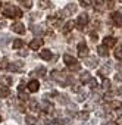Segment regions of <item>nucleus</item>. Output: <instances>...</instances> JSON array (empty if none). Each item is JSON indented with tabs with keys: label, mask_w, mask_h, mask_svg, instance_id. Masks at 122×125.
I'll use <instances>...</instances> for the list:
<instances>
[{
	"label": "nucleus",
	"mask_w": 122,
	"mask_h": 125,
	"mask_svg": "<svg viewBox=\"0 0 122 125\" xmlns=\"http://www.w3.org/2000/svg\"><path fill=\"white\" fill-rule=\"evenodd\" d=\"M2 13L6 16V18H21L22 16V10L12 6V5H5L3 9H2Z\"/></svg>",
	"instance_id": "obj_1"
},
{
	"label": "nucleus",
	"mask_w": 122,
	"mask_h": 125,
	"mask_svg": "<svg viewBox=\"0 0 122 125\" xmlns=\"http://www.w3.org/2000/svg\"><path fill=\"white\" fill-rule=\"evenodd\" d=\"M10 28H12V31L16 32V34H25V31H27V28H25V25H24L22 22H13Z\"/></svg>",
	"instance_id": "obj_8"
},
{
	"label": "nucleus",
	"mask_w": 122,
	"mask_h": 125,
	"mask_svg": "<svg viewBox=\"0 0 122 125\" xmlns=\"http://www.w3.org/2000/svg\"><path fill=\"white\" fill-rule=\"evenodd\" d=\"M119 68H121V69H122V59H121V60H119V63H118V69H119Z\"/></svg>",
	"instance_id": "obj_46"
},
{
	"label": "nucleus",
	"mask_w": 122,
	"mask_h": 125,
	"mask_svg": "<svg viewBox=\"0 0 122 125\" xmlns=\"http://www.w3.org/2000/svg\"><path fill=\"white\" fill-rule=\"evenodd\" d=\"M9 94H10V91H9L8 87H2V88H0V99H6V97H9Z\"/></svg>",
	"instance_id": "obj_23"
},
{
	"label": "nucleus",
	"mask_w": 122,
	"mask_h": 125,
	"mask_svg": "<svg viewBox=\"0 0 122 125\" xmlns=\"http://www.w3.org/2000/svg\"><path fill=\"white\" fill-rule=\"evenodd\" d=\"M41 46H43V40L41 38H35V40H32L30 43V49L31 50H40Z\"/></svg>",
	"instance_id": "obj_15"
},
{
	"label": "nucleus",
	"mask_w": 122,
	"mask_h": 125,
	"mask_svg": "<svg viewBox=\"0 0 122 125\" xmlns=\"http://www.w3.org/2000/svg\"><path fill=\"white\" fill-rule=\"evenodd\" d=\"M12 46H13V49H22V47H24V40L16 38V40H13Z\"/></svg>",
	"instance_id": "obj_24"
},
{
	"label": "nucleus",
	"mask_w": 122,
	"mask_h": 125,
	"mask_svg": "<svg viewBox=\"0 0 122 125\" xmlns=\"http://www.w3.org/2000/svg\"><path fill=\"white\" fill-rule=\"evenodd\" d=\"M40 9H47V8H50L51 6V3L49 2V0H40Z\"/></svg>",
	"instance_id": "obj_28"
},
{
	"label": "nucleus",
	"mask_w": 122,
	"mask_h": 125,
	"mask_svg": "<svg viewBox=\"0 0 122 125\" xmlns=\"http://www.w3.org/2000/svg\"><path fill=\"white\" fill-rule=\"evenodd\" d=\"M0 122H2V116H0Z\"/></svg>",
	"instance_id": "obj_48"
},
{
	"label": "nucleus",
	"mask_w": 122,
	"mask_h": 125,
	"mask_svg": "<svg viewBox=\"0 0 122 125\" xmlns=\"http://www.w3.org/2000/svg\"><path fill=\"white\" fill-rule=\"evenodd\" d=\"M84 63H85L88 68H96V66L99 65V60H97V57H94V56H87V57H84Z\"/></svg>",
	"instance_id": "obj_9"
},
{
	"label": "nucleus",
	"mask_w": 122,
	"mask_h": 125,
	"mask_svg": "<svg viewBox=\"0 0 122 125\" xmlns=\"http://www.w3.org/2000/svg\"><path fill=\"white\" fill-rule=\"evenodd\" d=\"M27 103H28V109H30L31 112H34V113H38V110H40V104L37 103V100H34V99H30Z\"/></svg>",
	"instance_id": "obj_13"
},
{
	"label": "nucleus",
	"mask_w": 122,
	"mask_h": 125,
	"mask_svg": "<svg viewBox=\"0 0 122 125\" xmlns=\"http://www.w3.org/2000/svg\"><path fill=\"white\" fill-rule=\"evenodd\" d=\"M119 2H122V0H119Z\"/></svg>",
	"instance_id": "obj_49"
},
{
	"label": "nucleus",
	"mask_w": 122,
	"mask_h": 125,
	"mask_svg": "<svg viewBox=\"0 0 122 125\" xmlns=\"http://www.w3.org/2000/svg\"><path fill=\"white\" fill-rule=\"evenodd\" d=\"M74 27H75V22H74V21H68V22L63 25V28H62V32H63V34H69V32L74 30Z\"/></svg>",
	"instance_id": "obj_16"
},
{
	"label": "nucleus",
	"mask_w": 122,
	"mask_h": 125,
	"mask_svg": "<svg viewBox=\"0 0 122 125\" xmlns=\"http://www.w3.org/2000/svg\"><path fill=\"white\" fill-rule=\"evenodd\" d=\"M40 57H41L43 60H50V59H51V52H50L49 49H44V50L40 52Z\"/></svg>",
	"instance_id": "obj_20"
},
{
	"label": "nucleus",
	"mask_w": 122,
	"mask_h": 125,
	"mask_svg": "<svg viewBox=\"0 0 122 125\" xmlns=\"http://www.w3.org/2000/svg\"><path fill=\"white\" fill-rule=\"evenodd\" d=\"M78 2H80L81 6H84V8H88V6L91 5V0H78Z\"/></svg>",
	"instance_id": "obj_32"
},
{
	"label": "nucleus",
	"mask_w": 122,
	"mask_h": 125,
	"mask_svg": "<svg viewBox=\"0 0 122 125\" xmlns=\"http://www.w3.org/2000/svg\"><path fill=\"white\" fill-rule=\"evenodd\" d=\"M27 122H28V125H34V124H37V118H34V116H31V115H27Z\"/></svg>",
	"instance_id": "obj_30"
},
{
	"label": "nucleus",
	"mask_w": 122,
	"mask_h": 125,
	"mask_svg": "<svg viewBox=\"0 0 122 125\" xmlns=\"http://www.w3.org/2000/svg\"><path fill=\"white\" fill-rule=\"evenodd\" d=\"M90 78H91V75H90V72H82L81 74V77H80V80H81V83H88L90 81Z\"/></svg>",
	"instance_id": "obj_26"
},
{
	"label": "nucleus",
	"mask_w": 122,
	"mask_h": 125,
	"mask_svg": "<svg viewBox=\"0 0 122 125\" xmlns=\"http://www.w3.org/2000/svg\"><path fill=\"white\" fill-rule=\"evenodd\" d=\"M121 107H122V102H119V100H110L109 109H112V110H119Z\"/></svg>",
	"instance_id": "obj_18"
},
{
	"label": "nucleus",
	"mask_w": 122,
	"mask_h": 125,
	"mask_svg": "<svg viewBox=\"0 0 122 125\" xmlns=\"http://www.w3.org/2000/svg\"><path fill=\"white\" fill-rule=\"evenodd\" d=\"M90 37H91V40H93V41H96V40L99 38V37H97V32H94V31H91V32H90Z\"/></svg>",
	"instance_id": "obj_38"
},
{
	"label": "nucleus",
	"mask_w": 122,
	"mask_h": 125,
	"mask_svg": "<svg viewBox=\"0 0 122 125\" xmlns=\"http://www.w3.org/2000/svg\"><path fill=\"white\" fill-rule=\"evenodd\" d=\"M97 54H99V56H102V57H107V56H109V49H107L106 46H103V44H102V46H99V47H97Z\"/></svg>",
	"instance_id": "obj_17"
},
{
	"label": "nucleus",
	"mask_w": 122,
	"mask_h": 125,
	"mask_svg": "<svg viewBox=\"0 0 122 125\" xmlns=\"http://www.w3.org/2000/svg\"><path fill=\"white\" fill-rule=\"evenodd\" d=\"M112 22L118 27H122V13L121 12H113L112 13Z\"/></svg>",
	"instance_id": "obj_14"
},
{
	"label": "nucleus",
	"mask_w": 122,
	"mask_h": 125,
	"mask_svg": "<svg viewBox=\"0 0 122 125\" xmlns=\"http://www.w3.org/2000/svg\"><path fill=\"white\" fill-rule=\"evenodd\" d=\"M41 28H43V27H35L34 32H35V34H41V32H43V30H41Z\"/></svg>",
	"instance_id": "obj_39"
},
{
	"label": "nucleus",
	"mask_w": 122,
	"mask_h": 125,
	"mask_svg": "<svg viewBox=\"0 0 122 125\" xmlns=\"http://www.w3.org/2000/svg\"><path fill=\"white\" fill-rule=\"evenodd\" d=\"M88 87H90L91 90L97 88V87H99V81H97L96 78H90V81H88Z\"/></svg>",
	"instance_id": "obj_27"
},
{
	"label": "nucleus",
	"mask_w": 122,
	"mask_h": 125,
	"mask_svg": "<svg viewBox=\"0 0 122 125\" xmlns=\"http://www.w3.org/2000/svg\"><path fill=\"white\" fill-rule=\"evenodd\" d=\"M9 65H8V59H3L2 60V63H0V68H2V69H6Z\"/></svg>",
	"instance_id": "obj_33"
},
{
	"label": "nucleus",
	"mask_w": 122,
	"mask_h": 125,
	"mask_svg": "<svg viewBox=\"0 0 122 125\" xmlns=\"http://www.w3.org/2000/svg\"><path fill=\"white\" fill-rule=\"evenodd\" d=\"M56 124H57V125H66V124H68V119H57Z\"/></svg>",
	"instance_id": "obj_35"
},
{
	"label": "nucleus",
	"mask_w": 122,
	"mask_h": 125,
	"mask_svg": "<svg viewBox=\"0 0 122 125\" xmlns=\"http://www.w3.org/2000/svg\"><path fill=\"white\" fill-rule=\"evenodd\" d=\"M103 46H106L107 49L115 47V46H116V38L112 37V35H106V37L103 38Z\"/></svg>",
	"instance_id": "obj_11"
},
{
	"label": "nucleus",
	"mask_w": 122,
	"mask_h": 125,
	"mask_svg": "<svg viewBox=\"0 0 122 125\" xmlns=\"http://www.w3.org/2000/svg\"><path fill=\"white\" fill-rule=\"evenodd\" d=\"M19 100H22V102H28V100H30L28 93H25V91H24V85H21V87H19Z\"/></svg>",
	"instance_id": "obj_22"
},
{
	"label": "nucleus",
	"mask_w": 122,
	"mask_h": 125,
	"mask_svg": "<svg viewBox=\"0 0 122 125\" xmlns=\"http://www.w3.org/2000/svg\"><path fill=\"white\" fill-rule=\"evenodd\" d=\"M59 102H62V103H68V99H66V96H65V94L59 96Z\"/></svg>",
	"instance_id": "obj_37"
},
{
	"label": "nucleus",
	"mask_w": 122,
	"mask_h": 125,
	"mask_svg": "<svg viewBox=\"0 0 122 125\" xmlns=\"http://www.w3.org/2000/svg\"><path fill=\"white\" fill-rule=\"evenodd\" d=\"M77 5L75 3H69V5H66L63 9H62V12H60V15H62V18H68V16H72L75 12H77Z\"/></svg>",
	"instance_id": "obj_4"
},
{
	"label": "nucleus",
	"mask_w": 122,
	"mask_h": 125,
	"mask_svg": "<svg viewBox=\"0 0 122 125\" xmlns=\"http://www.w3.org/2000/svg\"><path fill=\"white\" fill-rule=\"evenodd\" d=\"M91 5H94V9H96V10H103V9H104V6H106L104 0H94Z\"/></svg>",
	"instance_id": "obj_19"
},
{
	"label": "nucleus",
	"mask_w": 122,
	"mask_h": 125,
	"mask_svg": "<svg viewBox=\"0 0 122 125\" xmlns=\"http://www.w3.org/2000/svg\"><path fill=\"white\" fill-rule=\"evenodd\" d=\"M88 22H90V16H88L87 13H81V15L78 16V19H77L75 25L78 27V30L84 31V28H85V27L88 25Z\"/></svg>",
	"instance_id": "obj_3"
},
{
	"label": "nucleus",
	"mask_w": 122,
	"mask_h": 125,
	"mask_svg": "<svg viewBox=\"0 0 122 125\" xmlns=\"http://www.w3.org/2000/svg\"><path fill=\"white\" fill-rule=\"evenodd\" d=\"M78 118H80L81 121H87V119H88V110H85V112H80V113H78Z\"/></svg>",
	"instance_id": "obj_31"
},
{
	"label": "nucleus",
	"mask_w": 122,
	"mask_h": 125,
	"mask_svg": "<svg viewBox=\"0 0 122 125\" xmlns=\"http://www.w3.org/2000/svg\"><path fill=\"white\" fill-rule=\"evenodd\" d=\"M19 54H21V56H27V54H28V52H24V50H22V52H19Z\"/></svg>",
	"instance_id": "obj_45"
},
{
	"label": "nucleus",
	"mask_w": 122,
	"mask_h": 125,
	"mask_svg": "<svg viewBox=\"0 0 122 125\" xmlns=\"http://www.w3.org/2000/svg\"><path fill=\"white\" fill-rule=\"evenodd\" d=\"M63 62H65V65L71 69V71H80L81 69V63L74 57V56H71V54H65L63 56Z\"/></svg>",
	"instance_id": "obj_2"
},
{
	"label": "nucleus",
	"mask_w": 122,
	"mask_h": 125,
	"mask_svg": "<svg viewBox=\"0 0 122 125\" xmlns=\"http://www.w3.org/2000/svg\"><path fill=\"white\" fill-rule=\"evenodd\" d=\"M93 27L94 28H99L100 27V21H93Z\"/></svg>",
	"instance_id": "obj_41"
},
{
	"label": "nucleus",
	"mask_w": 122,
	"mask_h": 125,
	"mask_svg": "<svg viewBox=\"0 0 122 125\" xmlns=\"http://www.w3.org/2000/svg\"><path fill=\"white\" fill-rule=\"evenodd\" d=\"M37 74H38V77H44L46 75V69L44 68H38L37 69Z\"/></svg>",
	"instance_id": "obj_34"
},
{
	"label": "nucleus",
	"mask_w": 122,
	"mask_h": 125,
	"mask_svg": "<svg viewBox=\"0 0 122 125\" xmlns=\"http://www.w3.org/2000/svg\"><path fill=\"white\" fill-rule=\"evenodd\" d=\"M65 74L63 72H60V71H51V74H50V78L53 80V81H57L59 84H62V85H66L68 83L65 81Z\"/></svg>",
	"instance_id": "obj_5"
},
{
	"label": "nucleus",
	"mask_w": 122,
	"mask_h": 125,
	"mask_svg": "<svg viewBox=\"0 0 122 125\" xmlns=\"http://www.w3.org/2000/svg\"><path fill=\"white\" fill-rule=\"evenodd\" d=\"M47 24L51 27V28H59L60 25H62V16H56V15H50L47 16Z\"/></svg>",
	"instance_id": "obj_6"
},
{
	"label": "nucleus",
	"mask_w": 122,
	"mask_h": 125,
	"mask_svg": "<svg viewBox=\"0 0 122 125\" xmlns=\"http://www.w3.org/2000/svg\"><path fill=\"white\" fill-rule=\"evenodd\" d=\"M104 100H106V102H107V100L110 102V100H112V93H107V94H104Z\"/></svg>",
	"instance_id": "obj_40"
},
{
	"label": "nucleus",
	"mask_w": 122,
	"mask_h": 125,
	"mask_svg": "<svg viewBox=\"0 0 122 125\" xmlns=\"http://www.w3.org/2000/svg\"><path fill=\"white\" fill-rule=\"evenodd\" d=\"M12 83H13V78L10 77V75H5L3 78H2V84H3V87H10L12 85Z\"/></svg>",
	"instance_id": "obj_21"
},
{
	"label": "nucleus",
	"mask_w": 122,
	"mask_h": 125,
	"mask_svg": "<svg viewBox=\"0 0 122 125\" xmlns=\"http://www.w3.org/2000/svg\"><path fill=\"white\" fill-rule=\"evenodd\" d=\"M115 122H116L118 125H121V124H122V115H121V116H118V119H116Z\"/></svg>",
	"instance_id": "obj_44"
},
{
	"label": "nucleus",
	"mask_w": 122,
	"mask_h": 125,
	"mask_svg": "<svg viewBox=\"0 0 122 125\" xmlns=\"http://www.w3.org/2000/svg\"><path fill=\"white\" fill-rule=\"evenodd\" d=\"M18 2H19V3H21V5H24V3H25V2H28V0H18Z\"/></svg>",
	"instance_id": "obj_47"
},
{
	"label": "nucleus",
	"mask_w": 122,
	"mask_h": 125,
	"mask_svg": "<svg viewBox=\"0 0 122 125\" xmlns=\"http://www.w3.org/2000/svg\"><path fill=\"white\" fill-rule=\"evenodd\" d=\"M27 88H28V91H30V93H37V91H38V88H40V84H38V81H37V80H31V81L28 83Z\"/></svg>",
	"instance_id": "obj_12"
},
{
	"label": "nucleus",
	"mask_w": 122,
	"mask_h": 125,
	"mask_svg": "<svg viewBox=\"0 0 122 125\" xmlns=\"http://www.w3.org/2000/svg\"><path fill=\"white\" fill-rule=\"evenodd\" d=\"M5 25H6V21H5V19H2V18H0V28H3Z\"/></svg>",
	"instance_id": "obj_43"
},
{
	"label": "nucleus",
	"mask_w": 122,
	"mask_h": 125,
	"mask_svg": "<svg viewBox=\"0 0 122 125\" xmlns=\"http://www.w3.org/2000/svg\"><path fill=\"white\" fill-rule=\"evenodd\" d=\"M102 88H103V90H107V91L110 90V81H109L107 78H104V80H103V84H102Z\"/></svg>",
	"instance_id": "obj_29"
},
{
	"label": "nucleus",
	"mask_w": 122,
	"mask_h": 125,
	"mask_svg": "<svg viewBox=\"0 0 122 125\" xmlns=\"http://www.w3.org/2000/svg\"><path fill=\"white\" fill-rule=\"evenodd\" d=\"M103 125H118V124L113 121H107V122H103Z\"/></svg>",
	"instance_id": "obj_42"
},
{
	"label": "nucleus",
	"mask_w": 122,
	"mask_h": 125,
	"mask_svg": "<svg viewBox=\"0 0 122 125\" xmlns=\"http://www.w3.org/2000/svg\"><path fill=\"white\" fill-rule=\"evenodd\" d=\"M115 81H116V83H122V74L118 72V74L115 75Z\"/></svg>",
	"instance_id": "obj_36"
},
{
	"label": "nucleus",
	"mask_w": 122,
	"mask_h": 125,
	"mask_svg": "<svg viewBox=\"0 0 122 125\" xmlns=\"http://www.w3.org/2000/svg\"><path fill=\"white\" fill-rule=\"evenodd\" d=\"M77 50H78V56H80V57L84 59V57L88 56V46H87L84 41H81V43L77 46Z\"/></svg>",
	"instance_id": "obj_7"
},
{
	"label": "nucleus",
	"mask_w": 122,
	"mask_h": 125,
	"mask_svg": "<svg viewBox=\"0 0 122 125\" xmlns=\"http://www.w3.org/2000/svg\"><path fill=\"white\" fill-rule=\"evenodd\" d=\"M113 54H115V57H116V59H119V60L122 59V44L116 46V49H115V53H113Z\"/></svg>",
	"instance_id": "obj_25"
},
{
	"label": "nucleus",
	"mask_w": 122,
	"mask_h": 125,
	"mask_svg": "<svg viewBox=\"0 0 122 125\" xmlns=\"http://www.w3.org/2000/svg\"><path fill=\"white\" fill-rule=\"evenodd\" d=\"M10 71H13V72H21L22 69H24V62L22 60H18V62H13V63H10L9 66H8Z\"/></svg>",
	"instance_id": "obj_10"
}]
</instances>
